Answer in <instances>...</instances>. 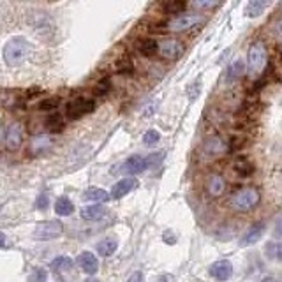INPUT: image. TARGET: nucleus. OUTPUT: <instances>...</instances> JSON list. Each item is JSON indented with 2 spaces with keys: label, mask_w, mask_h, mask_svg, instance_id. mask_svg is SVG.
Returning a JSON list of instances; mask_svg holds the SVG:
<instances>
[{
  "label": "nucleus",
  "mask_w": 282,
  "mask_h": 282,
  "mask_svg": "<svg viewBox=\"0 0 282 282\" xmlns=\"http://www.w3.org/2000/svg\"><path fill=\"white\" fill-rule=\"evenodd\" d=\"M227 141H224L222 138H217V136H214V138H208L205 141V143L201 145V157L203 159H215V157H221L224 153L227 152Z\"/></svg>",
  "instance_id": "8"
},
{
  "label": "nucleus",
  "mask_w": 282,
  "mask_h": 282,
  "mask_svg": "<svg viewBox=\"0 0 282 282\" xmlns=\"http://www.w3.org/2000/svg\"><path fill=\"white\" fill-rule=\"evenodd\" d=\"M273 36L277 37V41H280L282 43V18L273 25Z\"/></svg>",
  "instance_id": "34"
},
{
  "label": "nucleus",
  "mask_w": 282,
  "mask_h": 282,
  "mask_svg": "<svg viewBox=\"0 0 282 282\" xmlns=\"http://www.w3.org/2000/svg\"><path fill=\"white\" fill-rule=\"evenodd\" d=\"M259 203V192L252 187H245L236 190L230 198V206L235 212H249Z\"/></svg>",
  "instance_id": "4"
},
{
  "label": "nucleus",
  "mask_w": 282,
  "mask_h": 282,
  "mask_svg": "<svg viewBox=\"0 0 282 282\" xmlns=\"http://www.w3.org/2000/svg\"><path fill=\"white\" fill-rule=\"evenodd\" d=\"M268 4L267 2H258V0H254V2H249L247 4V9H245V14L251 16V18H254V16H259L261 12L267 9Z\"/></svg>",
  "instance_id": "25"
},
{
  "label": "nucleus",
  "mask_w": 282,
  "mask_h": 282,
  "mask_svg": "<svg viewBox=\"0 0 282 282\" xmlns=\"http://www.w3.org/2000/svg\"><path fill=\"white\" fill-rule=\"evenodd\" d=\"M136 184H138V182H136L134 178H122V180L117 182V184L113 185V189H111V198H113V200H120V198L127 196V194L136 187Z\"/></svg>",
  "instance_id": "14"
},
{
  "label": "nucleus",
  "mask_w": 282,
  "mask_h": 282,
  "mask_svg": "<svg viewBox=\"0 0 282 282\" xmlns=\"http://www.w3.org/2000/svg\"><path fill=\"white\" fill-rule=\"evenodd\" d=\"M106 208L101 205H90V206H85V208L80 210V215L81 219H85V221H99V219H102L106 215Z\"/></svg>",
  "instance_id": "15"
},
{
  "label": "nucleus",
  "mask_w": 282,
  "mask_h": 282,
  "mask_svg": "<svg viewBox=\"0 0 282 282\" xmlns=\"http://www.w3.org/2000/svg\"><path fill=\"white\" fill-rule=\"evenodd\" d=\"M138 49L143 57H155L157 55V41L155 39H150V37H145L138 43Z\"/></svg>",
  "instance_id": "18"
},
{
  "label": "nucleus",
  "mask_w": 282,
  "mask_h": 282,
  "mask_svg": "<svg viewBox=\"0 0 282 282\" xmlns=\"http://www.w3.org/2000/svg\"><path fill=\"white\" fill-rule=\"evenodd\" d=\"M55 212L59 215H70L74 212V205L69 198H59L55 203Z\"/></svg>",
  "instance_id": "22"
},
{
  "label": "nucleus",
  "mask_w": 282,
  "mask_h": 282,
  "mask_svg": "<svg viewBox=\"0 0 282 282\" xmlns=\"http://www.w3.org/2000/svg\"><path fill=\"white\" fill-rule=\"evenodd\" d=\"M159 139H161V134L155 129L147 131V132H145V136H143V143L147 145V147H152V145H155Z\"/></svg>",
  "instance_id": "31"
},
{
  "label": "nucleus",
  "mask_w": 282,
  "mask_h": 282,
  "mask_svg": "<svg viewBox=\"0 0 282 282\" xmlns=\"http://www.w3.org/2000/svg\"><path fill=\"white\" fill-rule=\"evenodd\" d=\"M184 53V44L173 37H164L157 41V55L166 60H177Z\"/></svg>",
  "instance_id": "5"
},
{
  "label": "nucleus",
  "mask_w": 282,
  "mask_h": 282,
  "mask_svg": "<svg viewBox=\"0 0 282 282\" xmlns=\"http://www.w3.org/2000/svg\"><path fill=\"white\" fill-rule=\"evenodd\" d=\"M127 282H143V273H141V272H134L129 277V279H127Z\"/></svg>",
  "instance_id": "36"
},
{
  "label": "nucleus",
  "mask_w": 282,
  "mask_h": 282,
  "mask_svg": "<svg viewBox=\"0 0 282 282\" xmlns=\"http://www.w3.org/2000/svg\"><path fill=\"white\" fill-rule=\"evenodd\" d=\"M259 282H277V279L275 277H272V275H268V277H263Z\"/></svg>",
  "instance_id": "39"
},
{
  "label": "nucleus",
  "mask_w": 282,
  "mask_h": 282,
  "mask_svg": "<svg viewBox=\"0 0 282 282\" xmlns=\"http://www.w3.org/2000/svg\"><path fill=\"white\" fill-rule=\"evenodd\" d=\"M4 243H6V235L0 233V247H4Z\"/></svg>",
  "instance_id": "40"
},
{
  "label": "nucleus",
  "mask_w": 282,
  "mask_h": 282,
  "mask_svg": "<svg viewBox=\"0 0 282 282\" xmlns=\"http://www.w3.org/2000/svg\"><path fill=\"white\" fill-rule=\"evenodd\" d=\"M28 55V43L23 37H12L9 43L4 46V60L7 65L16 67V65H22L23 60Z\"/></svg>",
  "instance_id": "1"
},
{
  "label": "nucleus",
  "mask_w": 282,
  "mask_h": 282,
  "mask_svg": "<svg viewBox=\"0 0 282 282\" xmlns=\"http://www.w3.org/2000/svg\"><path fill=\"white\" fill-rule=\"evenodd\" d=\"M64 233V224L60 221H44L39 222L34 230V236L41 242H46V240L59 238Z\"/></svg>",
  "instance_id": "6"
},
{
  "label": "nucleus",
  "mask_w": 282,
  "mask_h": 282,
  "mask_svg": "<svg viewBox=\"0 0 282 282\" xmlns=\"http://www.w3.org/2000/svg\"><path fill=\"white\" fill-rule=\"evenodd\" d=\"M267 65V48L261 41H256L247 53V70L251 78H258Z\"/></svg>",
  "instance_id": "3"
},
{
  "label": "nucleus",
  "mask_w": 282,
  "mask_h": 282,
  "mask_svg": "<svg viewBox=\"0 0 282 282\" xmlns=\"http://www.w3.org/2000/svg\"><path fill=\"white\" fill-rule=\"evenodd\" d=\"M60 104V97H49V99H43L39 102V110L41 111H51V110H57Z\"/></svg>",
  "instance_id": "29"
},
{
  "label": "nucleus",
  "mask_w": 282,
  "mask_h": 282,
  "mask_svg": "<svg viewBox=\"0 0 282 282\" xmlns=\"http://www.w3.org/2000/svg\"><path fill=\"white\" fill-rule=\"evenodd\" d=\"M242 70H243V64L240 60H236L231 64V67L227 69V80H236V78L242 76Z\"/></svg>",
  "instance_id": "30"
},
{
  "label": "nucleus",
  "mask_w": 282,
  "mask_h": 282,
  "mask_svg": "<svg viewBox=\"0 0 282 282\" xmlns=\"http://www.w3.org/2000/svg\"><path fill=\"white\" fill-rule=\"evenodd\" d=\"M190 6L196 7V9H214L219 6V2H192Z\"/></svg>",
  "instance_id": "33"
},
{
  "label": "nucleus",
  "mask_w": 282,
  "mask_h": 282,
  "mask_svg": "<svg viewBox=\"0 0 282 282\" xmlns=\"http://www.w3.org/2000/svg\"><path fill=\"white\" fill-rule=\"evenodd\" d=\"M235 171L238 173L240 177H247V175H251V173L254 171V166L249 163V161L242 159V161H238V163L235 164Z\"/></svg>",
  "instance_id": "27"
},
{
  "label": "nucleus",
  "mask_w": 282,
  "mask_h": 282,
  "mask_svg": "<svg viewBox=\"0 0 282 282\" xmlns=\"http://www.w3.org/2000/svg\"><path fill=\"white\" fill-rule=\"evenodd\" d=\"M4 134V126H2V120H0V138H2Z\"/></svg>",
  "instance_id": "41"
},
{
  "label": "nucleus",
  "mask_w": 282,
  "mask_h": 282,
  "mask_svg": "<svg viewBox=\"0 0 282 282\" xmlns=\"http://www.w3.org/2000/svg\"><path fill=\"white\" fill-rule=\"evenodd\" d=\"M203 22V18L200 14H194V12H189V14H177L173 16V18L166 20L164 23H161V28L166 32H175V34H178V32H187L190 30V28L198 27Z\"/></svg>",
  "instance_id": "2"
},
{
  "label": "nucleus",
  "mask_w": 282,
  "mask_h": 282,
  "mask_svg": "<svg viewBox=\"0 0 282 282\" xmlns=\"http://www.w3.org/2000/svg\"><path fill=\"white\" fill-rule=\"evenodd\" d=\"M275 235H277V236H282V221H279V224H277V227H275Z\"/></svg>",
  "instance_id": "38"
},
{
  "label": "nucleus",
  "mask_w": 282,
  "mask_h": 282,
  "mask_svg": "<svg viewBox=\"0 0 282 282\" xmlns=\"http://www.w3.org/2000/svg\"><path fill=\"white\" fill-rule=\"evenodd\" d=\"M205 187H206L208 196L219 198V196H222L224 190H226V180H224L221 175H217V173H212V175L206 178Z\"/></svg>",
  "instance_id": "12"
},
{
  "label": "nucleus",
  "mask_w": 282,
  "mask_h": 282,
  "mask_svg": "<svg viewBox=\"0 0 282 282\" xmlns=\"http://www.w3.org/2000/svg\"><path fill=\"white\" fill-rule=\"evenodd\" d=\"M115 69H117L118 74H124V76H132L134 74V64L127 57H120L117 64H115Z\"/></svg>",
  "instance_id": "21"
},
{
  "label": "nucleus",
  "mask_w": 282,
  "mask_h": 282,
  "mask_svg": "<svg viewBox=\"0 0 282 282\" xmlns=\"http://www.w3.org/2000/svg\"><path fill=\"white\" fill-rule=\"evenodd\" d=\"M111 90V80L110 78H102V80L97 81V85L94 86V95L95 97H102Z\"/></svg>",
  "instance_id": "26"
},
{
  "label": "nucleus",
  "mask_w": 282,
  "mask_h": 282,
  "mask_svg": "<svg viewBox=\"0 0 282 282\" xmlns=\"http://www.w3.org/2000/svg\"><path fill=\"white\" fill-rule=\"evenodd\" d=\"M187 7L185 2H169V4H164L163 9L168 12V14H182V11Z\"/></svg>",
  "instance_id": "28"
},
{
  "label": "nucleus",
  "mask_w": 282,
  "mask_h": 282,
  "mask_svg": "<svg viewBox=\"0 0 282 282\" xmlns=\"http://www.w3.org/2000/svg\"><path fill=\"white\" fill-rule=\"evenodd\" d=\"M267 256L273 261H280L282 263V242H270L267 243Z\"/></svg>",
  "instance_id": "24"
},
{
  "label": "nucleus",
  "mask_w": 282,
  "mask_h": 282,
  "mask_svg": "<svg viewBox=\"0 0 282 282\" xmlns=\"http://www.w3.org/2000/svg\"><path fill=\"white\" fill-rule=\"evenodd\" d=\"M46 279H48V273L44 268H36V270L30 273V277H28L30 282H46Z\"/></svg>",
  "instance_id": "32"
},
{
  "label": "nucleus",
  "mask_w": 282,
  "mask_h": 282,
  "mask_svg": "<svg viewBox=\"0 0 282 282\" xmlns=\"http://www.w3.org/2000/svg\"><path fill=\"white\" fill-rule=\"evenodd\" d=\"M78 265H80V268L85 273H89V275H94V273H97L99 270V259L97 256L92 254V252L85 251L80 254V258H78Z\"/></svg>",
  "instance_id": "13"
},
{
  "label": "nucleus",
  "mask_w": 282,
  "mask_h": 282,
  "mask_svg": "<svg viewBox=\"0 0 282 282\" xmlns=\"http://www.w3.org/2000/svg\"><path fill=\"white\" fill-rule=\"evenodd\" d=\"M48 203H49L48 196H44V194H43V196L37 198V203H36V205H37V208H39V210H44V208H48Z\"/></svg>",
  "instance_id": "35"
},
{
  "label": "nucleus",
  "mask_w": 282,
  "mask_h": 282,
  "mask_svg": "<svg viewBox=\"0 0 282 282\" xmlns=\"http://www.w3.org/2000/svg\"><path fill=\"white\" fill-rule=\"evenodd\" d=\"M117 247H118V242L115 238H104V240H101V242L97 243V254L108 258V256L115 254Z\"/></svg>",
  "instance_id": "19"
},
{
  "label": "nucleus",
  "mask_w": 282,
  "mask_h": 282,
  "mask_svg": "<svg viewBox=\"0 0 282 282\" xmlns=\"http://www.w3.org/2000/svg\"><path fill=\"white\" fill-rule=\"evenodd\" d=\"M95 110V101L94 99H86V97H76L73 101L67 102V110H65V115L69 118L76 120L83 117V115H89Z\"/></svg>",
  "instance_id": "7"
},
{
  "label": "nucleus",
  "mask_w": 282,
  "mask_h": 282,
  "mask_svg": "<svg viewBox=\"0 0 282 282\" xmlns=\"http://www.w3.org/2000/svg\"><path fill=\"white\" fill-rule=\"evenodd\" d=\"M51 268L55 272H69L73 268V259L67 256H60V258L51 261Z\"/></svg>",
  "instance_id": "23"
},
{
  "label": "nucleus",
  "mask_w": 282,
  "mask_h": 282,
  "mask_svg": "<svg viewBox=\"0 0 282 282\" xmlns=\"http://www.w3.org/2000/svg\"><path fill=\"white\" fill-rule=\"evenodd\" d=\"M157 282H173V277L171 275H161Z\"/></svg>",
  "instance_id": "37"
},
{
  "label": "nucleus",
  "mask_w": 282,
  "mask_h": 282,
  "mask_svg": "<svg viewBox=\"0 0 282 282\" xmlns=\"http://www.w3.org/2000/svg\"><path fill=\"white\" fill-rule=\"evenodd\" d=\"M148 168V164H147V159L145 157H141V155H131L129 159L126 161V163L122 164V173H126V175H131V177H134V175H139V173H143L145 169Z\"/></svg>",
  "instance_id": "10"
},
{
  "label": "nucleus",
  "mask_w": 282,
  "mask_h": 282,
  "mask_svg": "<svg viewBox=\"0 0 282 282\" xmlns=\"http://www.w3.org/2000/svg\"><path fill=\"white\" fill-rule=\"evenodd\" d=\"M23 143V127L20 122H11L6 131V147L11 152H16Z\"/></svg>",
  "instance_id": "9"
},
{
  "label": "nucleus",
  "mask_w": 282,
  "mask_h": 282,
  "mask_svg": "<svg viewBox=\"0 0 282 282\" xmlns=\"http://www.w3.org/2000/svg\"><path fill=\"white\" fill-rule=\"evenodd\" d=\"M44 126H46V129L51 132V134H59V132L64 131L65 120L60 113H49L48 118L44 120Z\"/></svg>",
  "instance_id": "17"
},
{
  "label": "nucleus",
  "mask_w": 282,
  "mask_h": 282,
  "mask_svg": "<svg viewBox=\"0 0 282 282\" xmlns=\"http://www.w3.org/2000/svg\"><path fill=\"white\" fill-rule=\"evenodd\" d=\"M210 275L217 280H227L231 275H233V265L230 263L227 259H221L215 261L214 265L210 267Z\"/></svg>",
  "instance_id": "11"
},
{
  "label": "nucleus",
  "mask_w": 282,
  "mask_h": 282,
  "mask_svg": "<svg viewBox=\"0 0 282 282\" xmlns=\"http://www.w3.org/2000/svg\"><path fill=\"white\" fill-rule=\"evenodd\" d=\"M263 233H265V226H263V224H256V226H252L251 230H249L247 233L243 235V238L240 240V245H242V247L252 245V243H256L261 238V236H263Z\"/></svg>",
  "instance_id": "16"
},
{
  "label": "nucleus",
  "mask_w": 282,
  "mask_h": 282,
  "mask_svg": "<svg viewBox=\"0 0 282 282\" xmlns=\"http://www.w3.org/2000/svg\"><path fill=\"white\" fill-rule=\"evenodd\" d=\"M108 192L102 189H97V187H92V189H86L83 192V200L86 201H92V203H102V201H108Z\"/></svg>",
  "instance_id": "20"
}]
</instances>
